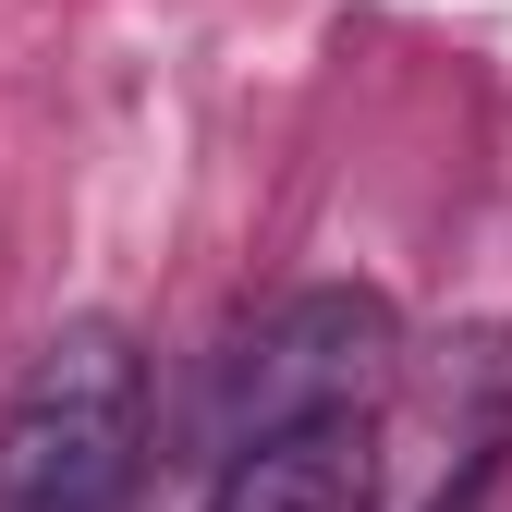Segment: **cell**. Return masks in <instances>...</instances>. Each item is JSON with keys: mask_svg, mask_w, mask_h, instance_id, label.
<instances>
[{"mask_svg": "<svg viewBox=\"0 0 512 512\" xmlns=\"http://www.w3.org/2000/svg\"><path fill=\"white\" fill-rule=\"evenodd\" d=\"M147 476V354L122 317H61L0 415V512H122Z\"/></svg>", "mask_w": 512, "mask_h": 512, "instance_id": "1", "label": "cell"}, {"mask_svg": "<svg viewBox=\"0 0 512 512\" xmlns=\"http://www.w3.org/2000/svg\"><path fill=\"white\" fill-rule=\"evenodd\" d=\"M403 330L366 281H317L293 293L281 317H256L232 342V378H220V452L232 439H269V427H305V415H366L378 378H391Z\"/></svg>", "mask_w": 512, "mask_h": 512, "instance_id": "2", "label": "cell"}, {"mask_svg": "<svg viewBox=\"0 0 512 512\" xmlns=\"http://www.w3.org/2000/svg\"><path fill=\"white\" fill-rule=\"evenodd\" d=\"M378 500V439L366 415H305L269 439H232L208 512H366Z\"/></svg>", "mask_w": 512, "mask_h": 512, "instance_id": "3", "label": "cell"}]
</instances>
